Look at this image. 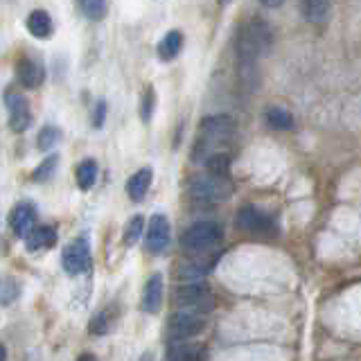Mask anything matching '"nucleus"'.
Masks as SVG:
<instances>
[{"label": "nucleus", "mask_w": 361, "mask_h": 361, "mask_svg": "<svg viewBox=\"0 0 361 361\" xmlns=\"http://www.w3.org/2000/svg\"><path fill=\"white\" fill-rule=\"evenodd\" d=\"M56 165H59V156H56V154H50V156L45 158V161L32 172V178H34V180H39V183H43V180H48V178L56 172Z\"/></svg>", "instance_id": "27"}, {"label": "nucleus", "mask_w": 361, "mask_h": 361, "mask_svg": "<svg viewBox=\"0 0 361 361\" xmlns=\"http://www.w3.org/2000/svg\"><path fill=\"white\" fill-rule=\"evenodd\" d=\"M163 293H165V278L163 274H152L145 282L142 296H140V307L145 314H158L163 305Z\"/></svg>", "instance_id": "9"}, {"label": "nucleus", "mask_w": 361, "mask_h": 361, "mask_svg": "<svg viewBox=\"0 0 361 361\" xmlns=\"http://www.w3.org/2000/svg\"><path fill=\"white\" fill-rule=\"evenodd\" d=\"M169 240H172V226H169V219L165 214H154L149 221V228H147V240H145L147 251L163 253L169 246Z\"/></svg>", "instance_id": "8"}, {"label": "nucleus", "mask_w": 361, "mask_h": 361, "mask_svg": "<svg viewBox=\"0 0 361 361\" xmlns=\"http://www.w3.org/2000/svg\"><path fill=\"white\" fill-rule=\"evenodd\" d=\"M300 9L310 23H325L330 16V0H300Z\"/></svg>", "instance_id": "18"}, {"label": "nucleus", "mask_w": 361, "mask_h": 361, "mask_svg": "<svg viewBox=\"0 0 361 361\" xmlns=\"http://www.w3.org/2000/svg\"><path fill=\"white\" fill-rule=\"evenodd\" d=\"M264 7H269V9H278V7H282L285 5V0H259Z\"/></svg>", "instance_id": "30"}, {"label": "nucleus", "mask_w": 361, "mask_h": 361, "mask_svg": "<svg viewBox=\"0 0 361 361\" xmlns=\"http://www.w3.org/2000/svg\"><path fill=\"white\" fill-rule=\"evenodd\" d=\"M219 5H221V7H226V5H231V0H219Z\"/></svg>", "instance_id": "33"}, {"label": "nucleus", "mask_w": 361, "mask_h": 361, "mask_svg": "<svg viewBox=\"0 0 361 361\" xmlns=\"http://www.w3.org/2000/svg\"><path fill=\"white\" fill-rule=\"evenodd\" d=\"M56 231L50 226H37L25 235V246L27 251H43V248H52L56 244Z\"/></svg>", "instance_id": "15"}, {"label": "nucleus", "mask_w": 361, "mask_h": 361, "mask_svg": "<svg viewBox=\"0 0 361 361\" xmlns=\"http://www.w3.org/2000/svg\"><path fill=\"white\" fill-rule=\"evenodd\" d=\"M16 79L23 88H39L45 79V68L37 56H23L16 63Z\"/></svg>", "instance_id": "10"}, {"label": "nucleus", "mask_w": 361, "mask_h": 361, "mask_svg": "<svg viewBox=\"0 0 361 361\" xmlns=\"http://www.w3.org/2000/svg\"><path fill=\"white\" fill-rule=\"evenodd\" d=\"M237 226L246 233H255V235H264L274 228V221L271 217H267L264 212H259L253 206H244L240 212H237Z\"/></svg>", "instance_id": "11"}, {"label": "nucleus", "mask_w": 361, "mask_h": 361, "mask_svg": "<svg viewBox=\"0 0 361 361\" xmlns=\"http://www.w3.org/2000/svg\"><path fill=\"white\" fill-rule=\"evenodd\" d=\"M212 262H201V259H192V262H185L183 267L178 269V274L183 280L188 282H199L203 276L208 274V269H210Z\"/></svg>", "instance_id": "23"}, {"label": "nucleus", "mask_w": 361, "mask_h": 361, "mask_svg": "<svg viewBox=\"0 0 361 361\" xmlns=\"http://www.w3.org/2000/svg\"><path fill=\"white\" fill-rule=\"evenodd\" d=\"M224 240V228L217 221H197L180 235V246L188 253H203L210 251L212 246H217Z\"/></svg>", "instance_id": "3"}, {"label": "nucleus", "mask_w": 361, "mask_h": 361, "mask_svg": "<svg viewBox=\"0 0 361 361\" xmlns=\"http://www.w3.org/2000/svg\"><path fill=\"white\" fill-rule=\"evenodd\" d=\"M77 361H99L93 353H84V355H79V359Z\"/></svg>", "instance_id": "31"}, {"label": "nucleus", "mask_w": 361, "mask_h": 361, "mask_svg": "<svg viewBox=\"0 0 361 361\" xmlns=\"http://www.w3.org/2000/svg\"><path fill=\"white\" fill-rule=\"evenodd\" d=\"M174 305L178 307V312H192L206 316L212 310L214 296L206 282H185L174 293Z\"/></svg>", "instance_id": "2"}, {"label": "nucleus", "mask_w": 361, "mask_h": 361, "mask_svg": "<svg viewBox=\"0 0 361 361\" xmlns=\"http://www.w3.org/2000/svg\"><path fill=\"white\" fill-rule=\"evenodd\" d=\"M142 231H145V217H142V214H133V217L129 219V224H127V231H124V244L135 246L140 242Z\"/></svg>", "instance_id": "25"}, {"label": "nucleus", "mask_w": 361, "mask_h": 361, "mask_svg": "<svg viewBox=\"0 0 361 361\" xmlns=\"http://www.w3.org/2000/svg\"><path fill=\"white\" fill-rule=\"evenodd\" d=\"M25 25H27V32L32 34V37L39 39V41L50 39V34H52V18H50V14L45 9L30 11Z\"/></svg>", "instance_id": "16"}, {"label": "nucleus", "mask_w": 361, "mask_h": 361, "mask_svg": "<svg viewBox=\"0 0 361 361\" xmlns=\"http://www.w3.org/2000/svg\"><path fill=\"white\" fill-rule=\"evenodd\" d=\"M34 219H37V208H34L32 201H20L9 212V226L18 237H25L32 231Z\"/></svg>", "instance_id": "12"}, {"label": "nucleus", "mask_w": 361, "mask_h": 361, "mask_svg": "<svg viewBox=\"0 0 361 361\" xmlns=\"http://www.w3.org/2000/svg\"><path fill=\"white\" fill-rule=\"evenodd\" d=\"M79 9L84 11V16L90 20H102L106 16V0H77Z\"/></svg>", "instance_id": "24"}, {"label": "nucleus", "mask_w": 361, "mask_h": 361, "mask_svg": "<svg viewBox=\"0 0 361 361\" xmlns=\"http://www.w3.org/2000/svg\"><path fill=\"white\" fill-rule=\"evenodd\" d=\"M5 104L9 111V129L14 133H23L30 129L32 124V109H30V102L23 93H16V90H7L5 93Z\"/></svg>", "instance_id": "7"}, {"label": "nucleus", "mask_w": 361, "mask_h": 361, "mask_svg": "<svg viewBox=\"0 0 361 361\" xmlns=\"http://www.w3.org/2000/svg\"><path fill=\"white\" fill-rule=\"evenodd\" d=\"M264 118H267V124L271 129H278V131L293 129V116L282 106H269L267 113H264Z\"/></svg>", "instance_id": "19"}, {"label": "nucleus", "mask_w": 361, "mask_h": 361, "mask_svg": "<svg viewBox=\"0 0 361 361\" xmlns=\"http://www.w3.org/2000/svg\"><path fill=\"white\" fill-rule=\"evenodd\" d=\"M206 323L208 321L203 314L176 312L169 316V321H167V336L172 338V341H185V338H192L206 330Z\"/></svg>", "instance_id": "4"}, {"label": "nucleus", "mask_w": 361, "mask_h": 361, "mask_svg": "<svg viewBox=\"0 0 361 361\" xmlns=\"http://www.w3.org/2000/svg\"><path fill=\"white\" fill-rule=\"evenodd\" d=\"M152 180H154V172L152 167H140L138 172L131 174V178L127 180V195L131 201H142L147 197V192L152 188Z\"/></svg>", "instance_id": "13"}, {"label": "nucleus", "mask_w": 361, "mask_h": 361, "mask_svg": "<svg viewBox=\"0 0 361 361\" xmlns=\"http://www.w3.org/2000/svg\"><path fill=\"white\" fill-rule=\"evenodd\" d=\"M0 361H7V350L3 343H0Z\"/></svg>", "instance_id": "32"}, {"label": "nucleus", "mask_w": 361, "mask_h": 361, "mask_svg": "<svg viewBox=\"0 0 361 361\" xmlns=\"http://www.w3.org/2000/svg\"><path fill=\"white\" fill-rule=\"evenodd\" d=\"M104 120H106V102L104 99H97L95 102V109H93V127L102 129L104 127Z\"/></svg>", "instance_id": "29"}, {"label": "nucleus", "mask_w": 361, "mask_h": 361, "mask_svg": "<svg viewBox=\"0 0 361 361\" xmlns=\"http://www.w3.org/2000/svg\"><path fill=\"white\" fill-rule=\"evenodd\" d=\"M59 142H61V129L54 127V124H45L37 135V147L41 152H50Z\"/></svg>", "instance_id": "22"}, {"label": "nucleus", "mask_w": 361, "mask_h": 361, "mask_svg": "<svg viewBox=\"0 0 361 361\" xmlns=\"http://www.w3.org/2000/svg\"><path fill=\"white\" fill-rule=\"evenodd\" d=\"M75 178H77V185L82 190L93 188L95 180H97V161H93V158H86V161L79 163Z\"/></svg>", "instance_id": "21"}, {"label": "nucleus", "mask_w": 361, "mask_h": 361, "mask_svg": "<svg viewBox=\"0 0 361 361\" xmlns=\"http://www.w3.org/2000/svg\"><path fill=\"white\" fill-rule=\"evenodd\" d=\"M206 169H208V176L214 178H228L231 174V156L217 152V154H210L206 158Z\"/></svg>", "instance_id": "20"}, {"label": "nucleus", "mask_w": 361, "mask_h": 361, "mask_svg": "<svg viewBox=\"0 0 361 361\" xmlns=\"http://www.w3.org/2000/svg\"><path fill=\"white\" fill-rule=\"evenodd\" d=\"M180 48H183V32L180 30H169L165 37L161 39V43L156 45V56L161 61H174Z\"/></svg>", "instance_id": "14"}, {"label": "nucleus", "mask_w": 361, "mask_h": 361, "mask_svg": "<svg viewBox=\"0 0 361 361\" xmlns=\"http://www.w3.org/2000/svg\"><path fill=\"white\" fill-rule=\"evenodd\" d=\"M233 185L228 183V178H214V176H199L190 183L188 197L197 206H214L231 197Z\"/></svg>", "instance_id": "1"}, {"label": "nucleus", "mask_w": 361, "mask_h": 361, "mask_svg": "<svg viewBox=\"0 0 361 361\" xmlns=\"http://www.w3.org/2000/svg\"><path fill=\"white\" fill-rule=\"evenodd\" d=\"M61 267L68 276H79L90 267V244L88 237L79 235L63 248L61 255Z\"/></svg>", "instance_id": "5"}, {"label": "nucleus", "mask_w": 361, "mask_h": 361, "mask_svg": "<svg viewBox=\"0 0 361 361\" xmlns=\"http://www.w3.org/2000/svg\"><path fill=\"white\" fill-rule=\"evenodd\" d=\"M154 109H156V93H154V86H147L145 93L140 97V120L145 124L152 122V116H154Z\"/></svg>", "instance_id": "26"}, {"label": "nucleus", "mask_w": 361, "mask_h": 361, "mask_svg": "<svg viewBox=\"0 0 361 361\" xmlns=\"http://www.w3.org/2000/svg\"><path fill=\"white\" fill-rule=\"evenodd\" d=\"M201 140L199 147H206L210 142H219L235 131V118L228 113H214V116H206L199 122Z\"/></svg>", "instance_id": "6"}, {"label": "nucleus", "mask_w": 361, "mask_h": 361, "mask_svg": "<svg viewBox=\"0 0 361 361\" xmlns=\"http://www.w3.org/2000/svg\"><path fill=\"white\" fill-rule=\"evenodd\" d=\"M18 296V285L11 278H3L0 280V302L9 305L11 300H16Z\"/></svg>", "instance_id": "28"}, {"label": "nucleus", "mask_w": 361, "mask_h": 361, "mask_svg": "<svg viewBox=\"0 0 361 361\" xmlns=\"http://www.w3.org/2000/svg\"><path fill=\"white\" fill-rule=\"evenodd\" d=\"M203 345L199 343H174L167 353V361H203Z\"/></svg>", "instance_id": "17"}]
</instances>
